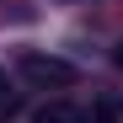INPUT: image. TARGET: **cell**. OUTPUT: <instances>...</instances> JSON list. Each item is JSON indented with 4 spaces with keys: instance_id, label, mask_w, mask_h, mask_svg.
<instances>
[{
    "instance_id": "3957f363",
    "label": "cell",
    "mask_w": 123,
    "mask_h": 123,
    "mask_svg": "<svg viewBox=\"0 0 123 123\" xmlns=\"http://www.w3.org/2000/svg\"><path fill=\"white\" fill-rule=\"evenodd\" d=\"M91 123H123V96H96L91 102Z\"/></svg>"
},
{
    "instance_id": "5b68a950",
    "label": "cell",
    "mask_w": 123,
    "mask_h": 123,
    "mask_svg": "<svg viewBox=\"0 0 123 123\" xmlns=\"http://www.w3.org/2000/svg\"><path fill=\"white\" fill-rule=\"evenodd\" d=\"M0 91H6V70H0Z\"/></svg>"
},
{
    "instance_id": "7a4b0ae2",
    "label": "cell",
    "mask_w": 123,
    "mask_h": 123,
    "mask_svg": "<svg viewBox=\"0 0 123 123\" xmlns=\"http://www.w3.org/2000/svg\"><path fill=\"white\" fill-rule=\"evenodd\" d=\"M32 123H91V118H80L75 107H64V102H48V107H37Z\"/></svg>"
},
{
    "instance_id": "277c9868",
    "label": "cell",
    "mask_w": 123,
    "mask_h": 123,
    "mask_svg": "<svg viewBox=\"0 0 123 123\" xmlns=\"http://www.w3.org/2000/svg\"><path fill=\"white\" fill-rule=\"evenodd\" d=\"M118 70H123V43H118Z\"/></svg>"
},
{
    "instance_id": "6da1fadb",
    "label": "cell",
    "mask_w": 123,
    "mask_h": 123,
    "mask_svg": "<svg viewBox=\"0 0 123 123\" xmlns=\"http://www.w3.org/2000/svg\"><path fill=\"white\" fill-rule=\"evenodd\" d=\"M22 75L32 80V86H70L75 64L70 59H54V54H22Z\"/></svg>"
}]
</instances>
